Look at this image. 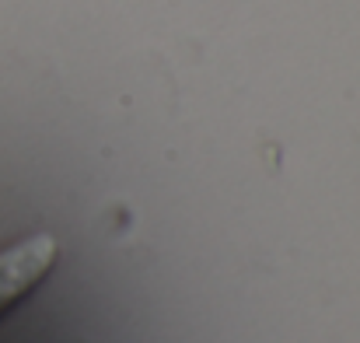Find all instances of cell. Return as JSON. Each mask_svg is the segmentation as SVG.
I'll use <instances>...</instances> for the list:
<instances>
[{
    "mask_svg": "<svg viewBox=\"0 0 360 343\" xmlns=\"http://www.w3.org/2000/svg\"><path fill=\"white\" fill-rule=\"evenodd\" d=\"M56 263V238L32 235L0 252V312H7L18 298H25Z\"/></svg>",
    "mask_w": 360,
    "mask_h": 343,
    "instance_id": "6da1fadb",
    "label": "cell"
}]
</instances>
